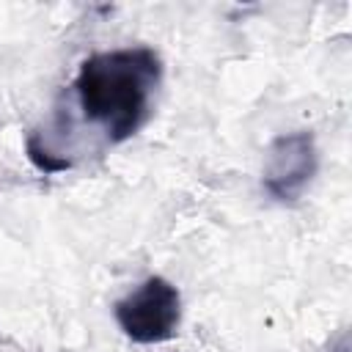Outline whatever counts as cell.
<instances>
[{"mask_svg":"<svg viewBox=\"0 0 352 352\" xmlns=\"http://www.w3.org/2000/svg\"><path fill=\"white\" fill-rule=\"evenodd\" d=\"M162 60L151 47H121L88 55L72 82L74 102L110 146L138 135L151 116Z\"/></svg>","mask_w":352,"mask_h":352,"instance_id":"obj_1","label":"cell"},{"mask_svg":"<svg viewBox=\"0 0 352 352\" xmlns=\"http://www.w3.org/2000/svg\"><path fill=\"white\" fill-rule=\"evenodd\" d=\"M113 316L132 344H162L170 341L182 324V294L168 278L148 275L113 305Z\"/></svg>","mask_w":352,"mask_h":352,"instance_id":"obj_2","label":"cell"},{"mask_svg":"<svg viewBox=\"0 0 352 352\" xmlns=\"http://www.w3.org/2000/svg\"><path fill=\"white\" fill-rule=\"evenodd\" d=\"M319 170L316 138L308 129L283 132L267 146L261 187L278 204H294Z\"/></svg>","mask_w":352,"mask_h":352,"instance_id":"obj_3","label":"cell"},{"mask_svg":"<svg viewBox=\"0 0 352 352\" xmlns=\"http://www.w3.org/2000/svg\"><path fill=\"white\" fill-rule=\"evenodd\" d=\"M333 352H349V346H346V336H341V338H338V346H336Z\"/></svg>","mask_w":352,"mask_h":352,"instance_id":"obj_4","label":"cell"}]
</instances>
